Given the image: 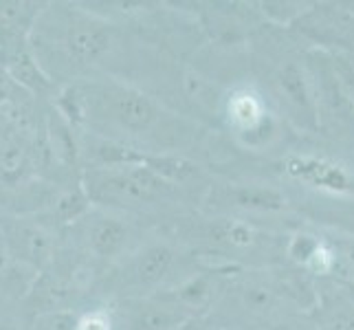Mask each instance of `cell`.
<instances>
[{
	"mask_svg": "<svg viewBox=\"0 0 354 330\" xmlns=\"http://www.w3.org/2000/svg\"><path fill=\"white\" fill-rule=\"evenodd\" d=\"M82 102V126L93 134L126 143L130 148L152 154V143L158 152L169 150L183 137L180 121L172 113L139 89L117 80L73 84Z\"/></svg>",
	"mask_w": 354,
	"mask_h": 330,
	"instance_id": "1",
	"label": "cell"
},
{
	"mask_svg": "<svg viewBox=\"0 0 354 330\" xmlns=\"http://www.w3.org/2000/svg\"><path fill=\"white\" fill-rule=\"evenodd\" d=\"M33 31L40 33L38 44H53L68 64L91 66L113 51L115 27L86 9L51 7L40 14Z\"/></svg>",
	"mask_w": 354,
	"mask_h": 330,
	"instance_id": "2",
	"label": "cell"
},
{
	"mask_svg": "<svg viewBox=\"0 0 354 330\" xmlns=\"http://www.w3.org/2000/svg\"><path fill=\"white\" fill-rule=\"evenodd\" d=\"M82 187L93 205L113 210H137L172 194L169 183L156 176L145 163L117 167H88L84 172Z\"/></svg>",
	"mask_w": 354,
	"mask_h": 330,
	"instance_id": "3",
	"label": "cell"
},
{
	"mask_svg": "<svg viewBox=\"0 0 354 330\" xmlns=\"http://www.w3.org/2000/svg\"><path fill=\"white\" fill-rule=\"evenodd\" d=\"M273 93L282 106V113L297 128L306 132H317L322 128L308 64L299 62L295 57L282 59L273 71Z\"/></svg>",
	"mask_w": 354,
	"mask_h": 330,
	"instance_id": "4",
	"label": "cell"
},
{
	"mask_svg": "<svg viewBox=\"0 0 354 330\" xmlns=\"http://www.w3.org/2000/svg\"><path fill=\"white\" fill-rule=\"evenodd\" d=\"M223 117L247 148H266L277 137V119L264 97L251 86H238L225 97Z\"/></svg>",
	"mask_w": 354,
	"mask_h": 330,
	"instance_id": "5",
	"label": "cell"
},
{
	"mask_svg": "<svg viewBox=\"0 0 354 330\" xmlns=\"http://www.w3.org/2000/svg\"><path fill=\"white\" fill-rule=\"evenodd\" d=\"M111 311L117 330H180L194 317L169 291L143 297H124Z\"/></svg>",
	"mask_w": 354,
	"mask_h": 330,
	"instance_id": "6",
	"label": "cell"
},
{
	"mask_svg": "<svg viewBox=\"0 0 354 330\" xmlns=\"http://www.w3.org/2000/svg\"><path fill=\"white\" fill-rule=\"evenodd\" d=\"M176 260V251L165 242L145 244L124 264V268L115 275V286L124 293L126 297H143L158 293L169 277Z\"/></svg>",
	"mask_w": 354,
	"mask_h": 330,
	"instance_id": "7",
	"label": "cell"
},
{
	"mask_svg": "<svg viewBox=\"0 0 354 330\" xmlns=\"http://www.w3.org/2000/svg\"><path fill=\"white\" fill-rule=\"evenodd\" d=\"M0 238L11 260L44 273L55 258V238L38 220L11 218L0 229Z\"/></svg>",
	"mask_w": 354,
	"mask_h": 330,
	"instance_id": "8",
	"label": "cell"
},
{
	"mask_svg": "<svg viewBox=\"0 0 354 330\" xmlns=\"http://www.w3.org/2000/svg\"><path fill=\"white\" fill-rule=\"evenodd\" d=\"M80 240L88 255L95 260L111 262L128 249L132 229L124 218L111 212H88L80 220Z\"/></svg>",
	"mask_w": 354,
	"mask_h": 330,
	"instance_id": "9",
	"label": "cell"
},
{
	"mask_svg": "<svg viewBox=\"0 0 354 330\" xmlns=\"http://www.w3.org/2000/svg\"><path fill=\"white\" fill-rule=\"evenodd\" d=\"M282 169L295 181L306 183L310 187L330 192V194H352L354 176L344 165H339L324 156L290 154L282 161Z\"/></svg>",
	"mask_w": 354,
	"mask_h": 330,
	"instance_id": "10",
	"label": "cell"
},
{
	"mask_svg": "<svg viewBox=\"0 0 354 330\" xmlns=\"http://www.w3.org/2000/svg\"><path fill=\"white\" fill-rule=\"evenodd\" d=\"M42 11L33 3H0V46L3 53L29 44V33L33 31Z\"/></svg>",
	"mask_w": 354,
	"mask_h": 330,
	"instance_id": "11",
	"label": "cell"
},
{
	"mask_svg": "<svg viewBox=\"0 0 354 330\" xmlns=\"http://www.w3.org/2000/svg\"><path fill=\"white\" fill-rule=\"evenodd\" d=\"M315 324L317 330H354V302L337 282L319 288Z\"/></svg>",
	"mask_w": 354,
	"mask_h": 330,
	"instance_id": "12",
	"label": "cell"
},
{
	"mask_svg": "<svg viewBox=\"0 0 354 330\" xmlns=\"http://www.w3.org/2000/svg\"><path fill=\"white\" fill-rule=\"evenodd\" d=\"M286 253L292 262L301 264L304 268H308L310 273L317 275L333 273L339 264L337 251H333L322 238L313 234H295L286 244Z\"/></svg>",
	"mask_w": 354,
	"mask_h": 330,
	"instance_id": "13",
	"label": "cell"
},
{
	"mask_svg": "<svg viewBox=\"0 0 354 330\" xmlns=\"http://www.w3.org/2000/svg\"><path fill=\"white\" fill-rule=\"evenodd\" d=\"M0 62H3L11 80H14L20 89L31 91V93H42L46 89H51V77L46 75L44 66L40 64V59L35 57L33 48L29 44L14 48V51H9V53H3Z\"/></svg>",
	"mask_w": 354,
	"mask_h": 330,
	"instance_id": "14",
	"label": "cell"
},
{
	"mask_svg": "<svg viewBox=\"0 0 354 330\" xmlns=\"http://www.w3.org/2000/svg\"><path fill=\"white\" fill-rule=\"evenodd\" d=\"M223 201L242 212H258V214H275L288 207V201L277 187L268 185H231L225 190Z\"/></svg>",
	"mask_w": 354,
	"mask_h": 330,
	"instance_id": "15",
	"label": "cell"
},
{
	"mask_svg": "<svg viewBox=\"0 0 354 330\" xmlns=\"http://www.w3.org/2000/svg\"><path fill=\"white\" fill-rule=\"evenodd\" d=\"M216 288H218L216 275L212 277L207 273H201V275H194V277L185 279V282L178 284L174 291H169V293H172V297L187 313L196 315L212 304V300L216 295Z\"/></svg>",
	"mask_w": 354,
	"mask_h": 330,
	"instance_id": "16",
	"label": "cell"
},
{
	"mask_svg": "<svg viewBox=\"0 0 354 330\" xmlns=\"http://www.w3.org/2000/svg\"><path fill=\"white\" fill-rule=\"evenodd\" d=\"M209 238L225 249H251L260 240V234L240 218H221L209 227Z\"/></svg>",
	"mask_w": 354,
	"mask_h": 330,
	"instance_id": "17",
	"label": "cell"
},
{
	"mask_svg": "<svg viewBox=\"0 0 354 330\" xmlns=\"http://www.w3.org/2000/svg\"><path fill=\"white\" fill-rule=\"evenodd\" d=\"M29 169V143L24 134L0 143V183L18 185L24 172Z\"/></svg>",
	"mask_w": 354,
	"mask_h": 330,
	"instance_id": "18",
	"label": "cell"
},
{
	"mask_svg": "<svg viewBox=\"0 0 354 330\" xmlns=\"http://www.w3.org/2000/svg\"><path fill=\"white\" fill-rule=\"evenodd\" d=\"M143 163L148 165L156 176H161L165 183H169V185H178V183H185L198 174V165L178 152L145 154Z\"/></svg>",
	"mask_w": 354,
	"mask_h": 330,
	"instance_id": "19",
	"label": "cell"
},
{
	"mask_svg": "<svg viewBox=\"0 0 354 330\" xmlns=\"http://www.w3.org/2000/svg\"><path fill=\"white\" fill-rule=\"evenodd\" d=\"M242 302L253 313H266L275 304V291L266 284L253 282L242 288Z\"/></svg>",
	"mask_w": 354,
	"mask_h": 330,
	"instance_id": "20",
	"label": "cell"
},
{
	"mask_svg": "<svg viewBox=\"0 0 354 330\" xmlns=\"http://www.w3.org/2000/svg\"><path fill=\"white\" fill-rule=\"evenodd\" d=\"M75 330H117L111 309H91L77 315Z\"/></svg>",
	"mask_w": 354,
	"mask_h": 330,
	"instance_id": "21",
	"label": "cell"
},
{
	"mask_svg": "<svg viewBox=\"0 0 354 330\" xmlns=\"http://www.w3.org/2000/svg\"><path fill=\"white\" fill-rule=\"evenodd\" d=\"M77 315L71 311H55V313H42L35 317L33 330H75Z\"/></svg>",
	"mask_w": 354,
	"mask_h": 330,
	"instance_id": "22",
	"label": "cell"
},
{
	"mask_svg": "<svg viewBox=\"0 0 354 330\" xmlns=\"http://www.w3.org/2000/svg\"><path fill=\"white\" fill-rule=\"evenodd\" d=\"M16 86H18V84L11 80L7 68L3 66V62H0V110L11 104V100H14V93H16Z\"/></svg>",
	"mask_w": 354,
	"mask_h": 330,
	"instance_id": "23",
	"label": "cell"
},
{
	"mask_svg": "<svg viewBox=\"0 0 354 330\" xmlns=\"http://www.w3.org/2000/svg\"><path fill=\"white\" fill-rule=\"evenodd\" d=\"M337 284L344 288L348 293V297L354 302V282H352V279H341V277H337Z\"/></svg>",
	"mask_w": 354,
	"mask_h": 330,
	"instance_id": "24",
	"label": "cell"
},
{
	"mask_svg": "<svg viewBox=\"0 0 354 330\" xmlns=\"http://www.w3.org/2000/svg\"><path fill=\"white\" fill-rule=\"evenodd\" d=\"M0 330H18L14 326H9V324H0Z\"/></svg>",
	"mask_w": 354,
	"mask_h": 330,
	"instance_id": "25",
	"label": "cell"
}]
</instances>
